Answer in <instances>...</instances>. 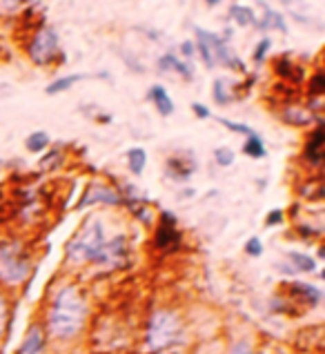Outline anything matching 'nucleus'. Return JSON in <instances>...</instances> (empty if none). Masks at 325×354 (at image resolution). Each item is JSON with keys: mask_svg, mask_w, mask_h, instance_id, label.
<instances>
[{"mask_svg": "<svg viewBox=\"0 0 325 354\" xmlns=\"http://www.w3.org/2000/svg\"><path fill=\"white\" fill-rule=\"evenodd\" d=\"M85 301L76 288L60 290L54 299L52 312H49V330H52V335L58 339H72L74 335H78L85 323Z\"/></svg>", "mask_w": 325, "mask_h": 354, "instance_id": "f257e3e1", "label": "nucleus"}, {"mask_svg": "<svg viewBox=\"0 0 325 354\" xmlns=\"http://www.w3.org/2000/svg\"><path fill=\"white\" fill-rule=\"evenodd\" d=\"M183 337L180 321L174 312L160 310L149 319L147 326V350L149 352H165L171 346H176Z\"/></svg>", "mask_w": 325, "mask_h": 354, "instance_id": "f03ea898", "label": "nucleus"}, {"mask_svg": "<svg viewBox=\"0 0 325 354\" xmlns=\"http://www.w3.org/2000/svg\"><path fill=\"white\" fill-rule=\"evenodd\" d=\"M105 236H103V225L98 221H91L80 234L69 243L67 254L72 261H94L103 263L105 257Z\"/></svg>", "mask_w": 325, "mask_h": 354, "instance_id": "7ed1b4c3", "label": "nucleus"}, {"mask_svg": "<svg viewBox=\"0 0 325 354\" xmlns=\"http://www.w3.org/2000/svg\"><path fill=\"white\" fill-rule=\"evenodd\" d=\"M29 272V261L23 254L20 245H3L0 248V274L9 283H18L27 277Z\"/></svg>", "mask_w": 325, "mask_h": 354, "instance_id": "20e7f679", "label": "nucleus"}, {"mask_svg": "<svg viewBox=\"0 0 325 354\" xmlns=\"http://www.w3.org/2000/svg\"><path fill=\"white\" fill-rule=\"evenodd\" d=\"M58 52V34L54 29H43V32H38L34 43L29 45V56H32L34 63L38 65H45L49 63Z\"/></svg>", "mask_w": 325, "mask_h": 354, "instance_id": "39448f33", "label": "nucleus"}, {"mask_svg": "<svg viewBox=\"0 0 325 354\" xmlns=\"http://www.w3.org/2000/svg\"><path fill=\"white\" fill-rule=\"evenodd\" d=\"M156 245L160 250H176L180 245V232L176 230V218L169 214V212H165L160 218V227L156 232Z\"/></svg>", "mask_w": 325, "mask_h": 354, "instance_id": "423d86ee", "label": "nucleus"}, {"mask_svg": "<svg viewBox=\"0 0 325 354\" xmlns=\"http://www.w3.org/2000/svg\"><path fill=\"white\" fill-rule=\"evenodd\" d=\"M125 261H127V241L125 236H116L105 245L103 266H123Z\"/></svg>", "mask_w": 325, "mask_h": 354, "instance_id": "0eeeda50", "label": "nucleus"}, {"mask_svg": "<svg viewBox=\"0 0 325 354\" xmlns=\"http://www.w3.org/2000/svg\"><path fill=\"white\" fill-rule=\"evenodd\" d=\"M43 346H45L43 330H40L38 326H34L32 330L27 332V337L23 341V346H20L18 354H40V352H43Z\"/></svg>", "mask_w": 325, "mask_h": 354, "instance_id": "6e6552de", "label": "nucleus"}, {"mask_svg": "<svg viewBox=\"0 0 325 354\" xmlns=\"http://www.w3.org/2000/svg\"><path fill=\"white\" fill-rule=\"evenodd\" d=\"M149 98L154 100L156 107H158V112L162 116H169L171 112H174V103H171V98L167 96V92L162 89L160 85H154L149 89Z\"/></svg>", "mask_w": 325, "mask_h": 354, "instance_id": "1a4fd4ad", "label": "nucleus"}, {"mask_svg": "<svg viewBox=\"0 0 325 354\" xmlns=\"http://www.w3.org/2000/svg\"><path fill=\"white\" fill-rule=\"evenodd\" d=\"M98 201H103V203H118V196L107 187H91L89 194L83 198V203H80V205L85 207L89 203H98Z\"/></svg>", "mask_w": 325, "mask_h": 354, "instance_id": "9d476101", "label": "nucleus"}, {"mask_svg": "<svg viewBox=\"0 0 325 354\" xmlns=\"http://www.w3.org/2000/svg\"><path fill=\"white\" fill-rule=\"evenodd\" d=\"M323 129L319 127L317 131L312 134V138H310V143H308V149H306V154H308V158H310V163H314V165H319L321 163V158H323Z\"/></svg>", "mask_w": 325, "mask_h": 354, "instance_id": "9b49d317", "label": "nucleus"}, {"mask_svg": "<svg viewBox=\"0 0 325 354\" xmlns=\"http://www.w3.org/2000/svg\"><path fill=\"white\" fill-rule=\"evenodd\" d=\"M83 78H85L83 74L58 78V80H54V83L47 87V94H58V92H65V89H69V87H72L74 83H78V80H83Z\"/></svg>", "mask_w": 325, "mask_h": 354, "instance_id": "f8f14e48", "label": "nucleus"}, {"mask_svg": "<svg viewBox=\"0 0 325 354\" xmlns=\"http://www.w3.org/2000/svg\"><path fill=\"white\" fill-rule=\"evenodd\" d=\"M127 158H129V169L134 171V174H140L143 171V167H145V163H147V154L143 149H129V154H127Z\"/></svg>", "mask_w": 325, "mask_h": 354, "instance_id": "ddd939ff", "label": "nucleus"}, {"mask_svg": "<svg viewBox=\"0 0 325 354\" xmlns=\"http://www.w3.org/2000/svg\"><path fill=\"white\" fill-rule=\"evenodd\" d=\"M158 67L165 72V69H169V67H174L178 74H183L185 78H189L192 76V72H189V67L187 65H183V63H178V60L174 58V56H162L160 60H158Z\"/></svg>", "mask_w": 325, "mask_h": 354, "instance_id": "4468645a", "label": "nucleus"}, {"mask_svg": "<svg viewBox=\"0 0 325 354\" xmlns=\"http://www.w3.org/2000/svg\"><path fill=\"white\" fill-rule=\"evenodd\" d=\"M47 145H49V136L45 131H34V134L27 138V149L34 151V154H38V151L45 149Z\"/></svg>", "mask_w": 325, "mask_h": 354, "instance_id": "2eb2a0df", "label": "nucleus"}, {"mask_svg": "<svg viewBox=\"0 0 325 354\" xmlns=\"http://www.w3.org/2000/svg\"><path fill=\"white\" fill-rule=\"evenodd\" d=\"M245 154H250L252 158H263L266 156V147H263V140L259 134L250 136V140L245 143Z\"/></svg>", "mask_w": 325, "mask_h": 354, "instance_id": "dca6fc26", "label": "nucleus"}, {"mask_svg": "<svg viewBox=\"0 0 325 354\" xmlns=\"http://www.w3.org/2000/svg\"><path fill=\"white\" fill-rule=\"evenodd\" d=\"M232 14H234L239 25H252V23L257 25V18H254L252 12H250V9H245V7H232Z\"/></svg>", "mask_w": 325, "mask_h": 354, "instance_id": "f3484780", "label": "nucleus"}, {"mask_svg": "<svg viewBox=\"0 0 325 354\" xmlns=\"http://www.w3.org/2000/svg\"><path fill=\"white\" fill-rule=\"evenodd\" d=\"M290 259L297 263V268L299 270H303V272H312L314 268H317V263H314V259H310V257H306V254H297V252H294V254H290Z\"/></svg>", "mask_w": 325, "mask_h": 354, "instance_id": "a211bd4d", "label": "nucleus"}, {"mask_svg": "<svg viewBox=\"0 0 325 354\" xmlns=\"http://www.w3.org/2000/svg\"><path fill=\"white\" fill-rule=\"evenodd\" d=\"M219 123H221V125H225V127H228V129H232V131H241V134L254 136V131H252L248 125H236V123H232V120H228V118H221Z\"/></svg>", "mask_w": 325, "mask_h": 354, "instance_id": "6ab92c4d", "label": "nucleus"}, {"mask_svg": "<svg viewBox=\"0 0 325 354\" xmlns=\"http://www.w3.org/2000/svg\"><path fill=\"white\" fill-rule=\"evenodd\" d=\"M232 158H234V154H232L230 149H216V160L219 165H232Z\"/></svg>", "mask_w": 325, "mask_h": 354, "instance_id": "aec40b11", "label": "nucleus"}, {"mask_svg": "<svg viewBox=\"0 0 325 354\" xmlns=\"http://www.w3.org/2000/svg\"><path fill=\"white\" fill-rule=\"evenodd\" d=\"M323 83H325V78L323 74H317L312 78V83H310V94H321L323 92Z\"/></svg>", "mask_w": 325, "mask_h": 354, "instance_id": "412c9836", "label": "nucleus"}, {"mask_svg": "<svg viewBox=\"0 0 325 354\" xmlns=\"http://www.w3.org/2000/svg\"><path fill=\"white\" fill-rule=\"evenodd\" d=\"M214 98L219 100L221 105H223V103H228V100H230V96L225 94V87H223L221 80H216V85H214Z\"/></svg>", "mask_w": 325, "mask_h": 354, "instance_id": "4be33fe9", "label": "nucleus"}, {"mask_svg": "<svg viewBox=\"0 0 325 354\" xmlns=\"http://www.w3.org/2000/svg\"><path fill=\"white\" fill-rule=\"evenodd\" d=\"M230 354H254V352H252V346L248 341H241V343H236L234 348H232Z\"/></svg>", "mask_w": 325, "mask_h": 354, "instance_id": "5701e85b", "label": "nucleus"}, {"mask_svg": "<svg viewBox=\"0 0 325 354\" xmlns=\"http://www.w3.org/2000/svg\"><path fill=\"white\" fill-rule=\"evenodd\" d=\"M248 252L254 257H259L261 254V241L259 239H250L248 241Z\"/></svg>", "mask_w": 325, "mask_h": 354, "instance_id": "b1692460", "label": "nucleus"}, {"mask_svg": "<svg viewBox=\"0 0 325 354\" xmlns=\"http://www.w3.org/2000/svg\"><path fill=\"white\" fill-rule=\"evenodd\" d=\"M5 315H7L5 301H3V297H0V335H3V328H5Z\"/></svg>", "mask_w": 325, "mask_h": 354, "instance_id": "393cba45", "label": "nucleus"}, {"mask_svg": "<svg viewBox=\"0 0 325 354\" xmlns=\"http://www.w3.org/2000/svg\"><path fill=\"white\" fill-rule=\"evenodd\" d=\"M192 109H194V114H196V116H201V118H207V116H210V112H207V109L203 107V105H198V103H194V105H192Z\"/></svg>", "mask_w": 325, "mask_h": 354, "instance_id": "a878e982", "label": "nucleus"}, {"mask_svg": "<svg viewBox=\"0 0 325 354\" xmlns=\"http://www.w3.org/2000/svg\"><path fill=\"white\" fill-rule=\"evenodd\" d=\"M270 47V40H263V43L259 45L257 49V60H263V56H266V49Z\"/></svg>", "mask_w": 325, "mask_h": 354, "instance_id": "bb28decb", "label": "nucleus"}, {"mask_svg": "<svg viewBox=\"0 0 325 354\" xmlns=\"http://www.w3.org/2000/svg\"><path fill=\"white\" fill-rule=\"evenodd\" d=\"M268 223H270V225H272V223H281V212H279V209H274V214L268 216Z\"/></svg>", "mask_w": 325, "mask_h": 354, "instance_id": "cd10ccee", "label": "nucleus"}, {"mask_svg": "<svg viewBox=\"0 0 325 354\" xmlns=\"http://www.w3.org/2000/svg\"><path fill=\"white\" fill-rule=\"evenodd\" d=\"M183 49H185V56H194V45L192 43H183Z\"/></svg>", "mask_w": 325, "mask_h": 354, "instance_id": "c85d7f7f", "label": "nucleus"}]
</instances>
